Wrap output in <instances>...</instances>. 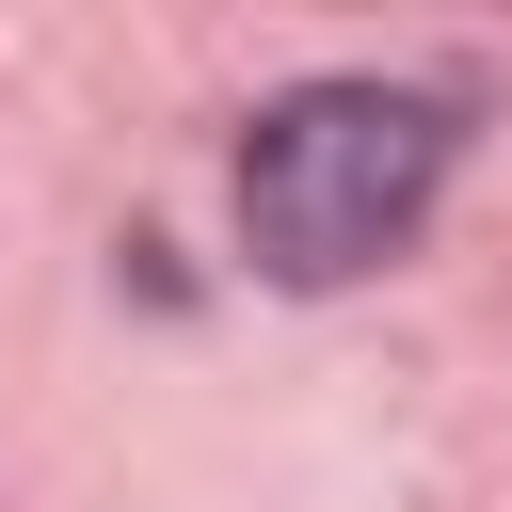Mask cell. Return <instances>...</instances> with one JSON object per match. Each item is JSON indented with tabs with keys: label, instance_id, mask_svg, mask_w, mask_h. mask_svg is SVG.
<instances>
[{
	"label": "cell",
	"instance_id": "1",
	"mask_svg": "<svg viewBox=\"0 0 512 512\" xmlns=\"http://www.w3.org/2000/svg\"><path fill=\"white\" fill-rule=\"evenodd\" d=\"M448 144L464 128L432 96H400V80H304V96H272L240 128V240H256V272H288V288L384 272L432 224Z\"/></svg>",
	"mask_w": 512,
	"mask_h": 512
}]
</instances>
